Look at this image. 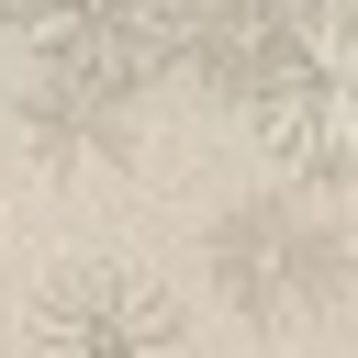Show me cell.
Segmentation results:
<instances>
[{"instance_id":"obj_1","label":"cell","mask_w":358,"mask_h":358,"mask_svg":"<svg viewBox=\"0 0 358 358\" xmlns=\"http://www.w3.org/2000/svg\"><path fill=\"white\" fill-rule=\"evenodd\" d=\"M235 112L291 179H358V11L302 0L257 78L235 90Z\"/></svg>"},{"instance_id":"obj_2","label":"cell","mask_w":358,"mask_h":358,"mask_svg":"<svg viewBox=\"0 0 358 358\" xmlns=\"http://www.w3.org/2000/svg\"><path fill=\"white\" fill-rule=\"evenodd\" d=\"M145 45L112 34H34V90H22V134L45 145V168H112L145 134Z\"/></svg>"},{"instance_id":"obj_3","label":"cell","mask_w":358,"mask_h":358,"mask_svg":"<svg viewBox=\"0 0 358 358\" xmlns=\"http://www.w3.org/2000/svg\"><path fill=\"white\" fill-rule=\"evenodd\" d=\"M201 246H213V291L246 324H302V313H324L347 291V235L313 201H291V190H257V201L213 213Z\"/></svg>"},{"instance_id":"obj_4","label":"cell","mask_w":358,"mask_h":358,"mask_svg":"<svg viewBox=\"0 0 358 358\" xmlns=\"http://www.w3.org/2000/svg\"><path fill=\"white\" fill-rule=\"evenodd\" d=\"M34 358H190V324L179 302L145 280V268H56L34 291Z\"/></svg>"},{"instance_id":"obj_5","label":"cell","mask_w":358,"mask_h":358,"mask_svg":"<svg viewBox=\"0 0 358 358\" xmlns=\"http://www.w3.org/2000/svg\"><path fill=\"white\" fill-rule=\"evenodd\" d=\"M11 22L34 34V22H45V0H0V34H11Z\"/></svg>"},{"instance_id":"obj_6","label":"cell","mask_w":358,"mask_h":358,"mask_svg":"<svg viewBox=\"0 0 358 358\" xmlns=\"http://www.w3.org/2000/svg\"><path fill=\"white\" fill-rule=\"evenodd\" d=\"M324 11H358V0H324Z\"/></svg>"}]
</instances>
